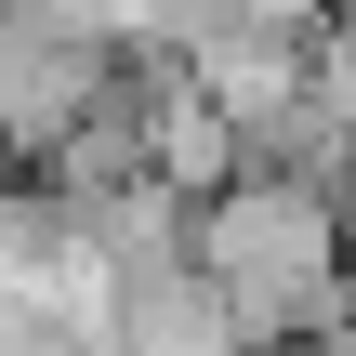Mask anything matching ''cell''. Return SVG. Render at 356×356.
Returning <instances> with one entry per match:
<instances>
[{
    "label": "cell",
    "instance_id": "6da1fadb",
    "mask_svg": "<svg viewBox=\"0 0 356 356\" xmlns=\"http://www.w3.org/2000/svg\"><path fill=\"white\" fill-rule=\"evenodd\" d=\"M211 251H198V277L225 291V317H238V343H264V330H304L317 304H330V211H317V185H238V198H211V225H198Z\"/></svg>",
    "mask_w": 356,
    "mask_h": 356
}]
</instances>
